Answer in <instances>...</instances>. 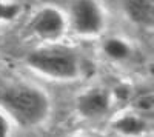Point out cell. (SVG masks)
I'll return each instance as SVG.
<instances>
[{"mask_svg":"<svg viewBox=\"0 0 154 137\" xmlns=\"http://www.w3.org/2000/svg\"><path fill=\"white\" fill-rule=\"evenodd\" d=\"M0 105L17 123L23 126H37L49 114L48 96L31 85H16L0 94Z\"/></svg>","mask_w":154,"mask_h":137,"instance_id":"1","label":"cell"},{"mask_svg":"<svg viewBox=\"0 0 154 137\" xmlns=\"http://www.w3.org/2000/svg\"><path fill=\"white\" fill-rule=\"evenodd\" d=\"M26 60L28 65L37 72L59 80H72L80 72L79 56L69 48L51 46L35 49Z\"/></svg>","mask_w":154,"mask_h":137,"instance_id":"2","label":"cell"},{"mask_svg":"<svg viewBox=\"0 0 154 137\" xmlns=\"http://www.w3.org/2000/svg\"><path fill=\"white\" fill-rule=\"evenodd\" d=\"M71 23L77 34L97 35L105 25V17L96 0H75L71 8Z\"/></svg>","mask_w":154,"mask_h":137,"instance_id":"3","label":"cell"},{"mask_svg":"<svg viewBox=\"0 0 154 137\" xmlns=\"http://www.w3.org/2000/svg\"><path fill=\"white\" fill-rule=\"evenodd\" d=\"M31 28L42 39H56L65 29V17L56 8H43L35 14Z\"/></svg>","mask_w":154,"mask_h":137,"instance_id":"4","label":"cell"},{"mask_svg":"<svg viewBox=\"0 0 154 137\" xmlns=\"http://www.w3.org/2000/svg\"><path fill=\"white\" fill-rule=\"evenodd\" d=\"M109 96L100 88L89 90L77 99V111L82 117L96 119L109 109Z\"/></svg>","mask_w":154,"mask_h":137,"instance_id":"5","label":"cell"},{"mask_svg":"<svg viewBox=\"0 0 154 137\" xmlns=\"http://www.w3.org/2000/svg\"><path fill=\"white\" fill-rule=\"evenodd\" d=\"M125 11L134 23H154V0H125Z\"/></svg>","mask_w":154,"mask_h":137,"instance_id":"6","label":"cell"},{"mask_svg":"<svg viewBox=\"0 0 154 137\" xmlns=\"http://www.w3.org/2000/svg\"><path fill=\"white\" fill-rule=\"evenodd\" d=\"M114 129L123 134V135H128V137H136V135H140L143 134L145 129H146V123L140 119L139 116H134V114H125L122 117H119L112 123Z\"/></svg>","mask_w":154,"mask_h":137,"instance_id":"7","label":"cell"},{"mask_svg":"<svg viewBox=\"0 0 154 137\" xmlns=\"http://www.w3.org/2000/svg\"><path fill=\"white\" fill-rule=\"evenodd\" d=\"M103 51L108 57L114 60H123L126 57H130L131 48L122 39H108L103 45Z\"/></svg>","mask_w":154,"mask_h":137,"instance_id":"8","label":"cell"},{"mask_svg":"<svg viewBox=\"0 0 154 137\" xmlns=\"http://www.w3.org/2000/svg\"><path fill=\"white\" fill-rule=\"evenodd\" d=\"M20 11L19 5L5 3V0H0V20H12Z\"/></svg>","mask_w":154,"mask_h":137,"instance_id":"9","label":"cell"},{"mask_svg":"<svg viewBox=\"0 0 154 137\" xmlns=\"http://www.w3.org/2000/svg\"><path fill=\"white\" fill-rule=\"evenodd\" d=\"M9 131H11L9 120L2 111H0V137H9Z\"/></svg>","mask_w":154,"mask_h":137,"instance_id":"10","label":"cell"},{"mask_svg":"<svg viewBox=\"0 0 154 137\" xmlns=\"http://www.w3.org/2000/svg\"><path fill=\"white\" fill-rule=\"evenodd\" d=\"M77 137H85V135H77Z\"/></svg>","mask_w":154,"mask_h":137,"instance_id":"11","label":"cell"}]
</instances>
